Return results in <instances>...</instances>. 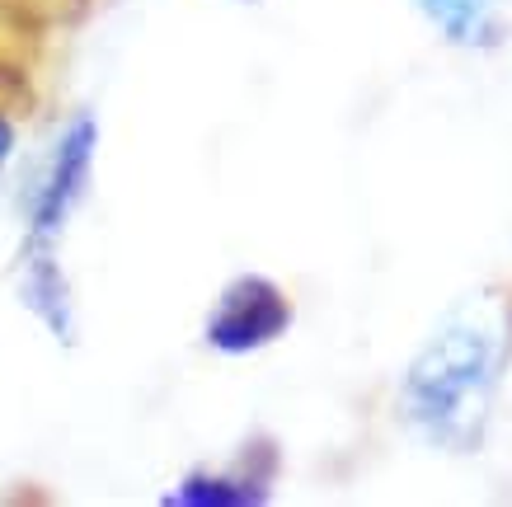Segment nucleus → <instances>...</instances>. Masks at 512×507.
<instances>
[{
    "mask_svg": "<svg viewBox=\"0 0 512 507\" xmlns=\"http://www.w3.org/2000/svg\"><path fill=\"white\" fill-rule=\"evenodd\" d=\"M165 503H179V507H254V503H268V484H259V479H249V475H188Z\"/></svg>",
    "mask_w": 512,
    "mask_h": 507,
    "instance_id": "6",
    "label": "nucleus"
},
{
    "mask_svg": "<svg viewBox=\"0 0 512 507\" xmlns=\"http://www.w3.org/2000/svg\"><path fill=\"white\" fill-rule=\"evenodd\" d=\"M94 146H99V127H94L90 113L71 118L52 160H47L38 198H33L29 245H52L62 235L66 216L76 212V202L85 198V184H90V169H94Z\"/></svg>",
    "mask_w": 512,
    "mask_h": 507,
    "instance_id": "3",
    "label": "nucleus"
},
{
    "mask_svg": "<svg viewBox=\"0 0 512 507\" xmlns=\"http://www.w3.org/2000/svg\"><path fill=\"white\" fill-rule=\"evenodd\" d=\"M10 151H15V118H10V113L0 108V169H5Z\"/></svg>",
    "mask_w": 512,
    "mask_h": 507,
    "instance_id": "8",
    "label": "nucleus"
},
{
    "mask_svg": "<svg viewBox=\"0 0 512 507\" xmlns=\"http://www.w3.org/2000/svg\"><path fill=\"white\" fill-rule=\"evenodd\" d=\"M287 329H292V301L273 277L259 273L235 277L221 292L217 310L207 315V343L226 357L259 353L268 343H278Z\"/></svg>",
    "mask_w": 512,
    "mask_h": 507,
    "instance_id": "2",
    "label": "nucleus"
},
{
    "mask_svg": "<svg viewBox=\"0 0 512 507\" xmlns=\"http://www.w3.org/2000/svg\"><path fill=\"white\" fill-rule=\"evenodd\" d=\"M423 19H433L442 38L456 47H494L503 43L498 0H414Z\"/></svg>",
    "mask_w": 512,
    "mask_h": 507,
    "instance_id": "5",
    "label": "nucleus"
},
{
    "mask_svg": "<svg viewBox=\"0 0 512 507\" xmlns=\"http://www.w3.org/2000/svg\"><path fill=\"white\" fill-rule=\"evenodd\" d=\"M29 104H33V85H29V76H24V66L0 62V108H5V113H10V108L29 113Z\"/></svg>",
    "mask_w": 512,
    "mask_h": 507,
    "instance_id": "7",
    "label": "nucleus"
},
{
    "mask_svg": "<svg viewBox=\"0 0 512 507\" xmlns=\"http://www.w3.org/2000/svg\"><path fill=\"white\" fill-rule=\"evenodd\" d=\"M494 385V343L480 329H451L423 348V357L404 376V414L433 442L475 446L489 414Z\"/></svg>",
    "mask_w": 512,
    "mask_h": 507,
    "instance_id": "1",
    "label": "nucleus"
},
{
    "mask_svg": "<svg viewBox=\"0 0 512 507\" xmlns=\"http://www.w3.org/2000/svg\"><path fill=\"white\" fill-rule=\"evenodd\" d=\"M19 296H24V306L52 329V338H62V343L76 338V301H71V282H66L62 263L47 254V245H29Z\"/></svg>",
    "mask_w": 512,
    "mask_h": 507,
    "instance_id": "4",
    "label": "nucleus"
}]
</instances>
